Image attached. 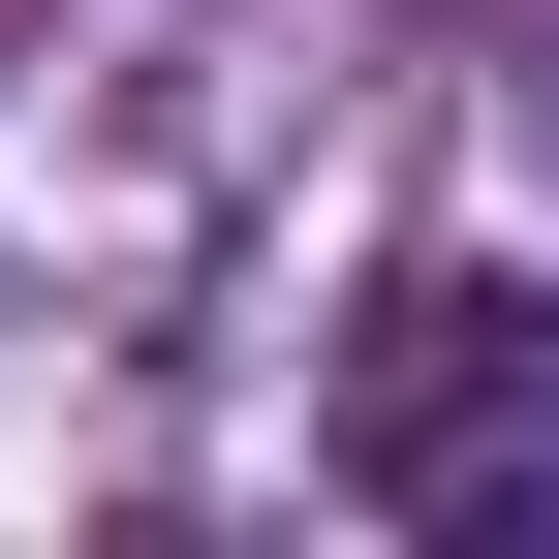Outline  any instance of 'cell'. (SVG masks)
<instances>
[{
    "label": "cell",
    "mask_w": 559,
    "mask_h": 559,
    "mask_svg": "<svg viewBox=\"0 0 559 559\" xmlns=\"http://www.w3.org/2000/svg\"><path fill=\"white\" fill-rule=\"evenodd\" d=\"M342 498H373V528H528L559 498V311H528V280H404V311H373Z\"/></svg>",
    "instance_id": "1"
}]
</instances>
